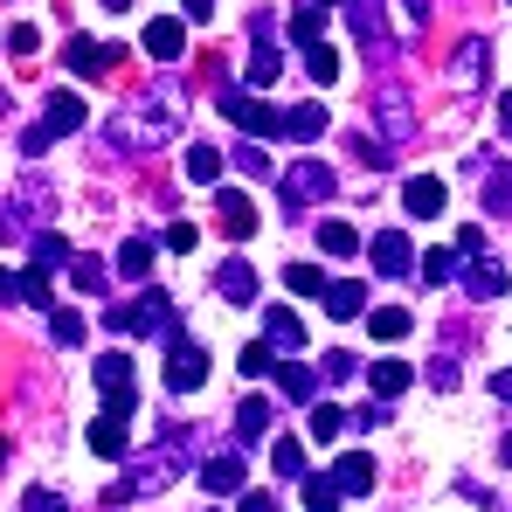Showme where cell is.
Masks as SVG:
<instances>
[{"mask_svg":"<svg viewBox=\"0 0 512 512\" xmlns=\"http://www.w3.org/2000/svg\"><path fill=\"white\" fill-rule=\"evenodd\" d=\"M277 132H284V139H298V146L326 139V104H291V111L277 118Z\"/></svg>","mask_w":512,"mask_h":512,"instance_id":"cell-16","label":"cell"},{"mask_svg":"<svg viewBox=\"0 0 512 512\" xmlns=\"http://www.w3.org/2000/svg\"><path fill=\"white\" fill-rule=\"evenodd\" d=\"M485 70H492V42H485V35H464V42H457V63H450V77H457V84H478Z\"/></svg>","mask_w":512,"mask_h":512,"instance_id":"cell-18","label":"cell"},{"mask_svg":"<svg viewBox=\"0 0 512 512\" xmlns=\"http://www.w3.org/2000/svg\"><path fill=\"white\" fill-rule=\"evenodd\" d=\"M270 374H277V388H284L291 402H319V367H298V360H277Z\"/></svg>","mask_w":512,"mask_h":512,"instance_id":"cell-21","label":"cell"},{"mask_svg":"<svg viewBox=\"0 0 512 512\" xmlns=\"http://www.w3.org/2000/svg\"><path fill=\"white\" fill-rule=\"evenodd\" d=\"M374 319V340H402L409 333V312H395V305H381V312H367Z\"/></svg>","mask_w":512,"mask_h":512,"instance_id":"cell-42","label":"cell"},{"mask_svg":"<svg viewBox=\"0 0 512 512\" xmlns=\"http://www.w3.org/2000/svg\"><path fill=\"white\" fill-rule=\"evenodd\" d=\"M215 291H222L229 305H250V298H256V270H250V256H229V263L215 270Z\"/></svg>","mask_w":512,"mask_h":512,"instance_id":"cell-17","label":"cell"},{"mask_svg":"<svg viewBox=\"0 0 512 512\" xmlns=\"http://www.w3.org/2000/svg\"><path fill=\"white\" fill-rule=\"evenodd\" d=\"M319 298H326V319H360V312H367V291H360L353 277H340V284H326Z\"/></svg>","mask_w":512,"mask_h":512,"instance_id":"cell-24","label":"cell"},{"mask_svg":"<svg viewBox=\"0 0 512 512\" xmlns=\"http://www.w3.org/2000/svg\"><path fill=\"white\" fill-rule=\"evenodd\" d=\"M492 395H499V402H512V367H499V374H492Z\"/></svg>","mask_w":512,"mask_h":512,"instance_id":"cell-54","label":"cell"},{"mask_svg":"<svg viewBox=\"0 0 512 512\" xmlns=\"http://www.w3.org/2000/svg\"><path fill=\"white\" fill-rule=\"evenodd\" d=\"M194 243H201L194 222H173V229H167V250H194Z\"/></svg>","mask_w":512,"mask_h":512,"instance_id":"cell-49","label":"cell"},{"mask_svg":"<svg viewBox=\"0 0 512 512\" xmlns=\"http://www.w3.org/2000/svg\"><path fill=\"white\" fill-rule=\"evenodd\" d=\"M270 464H277V478H305V450H298L291 436H277V443H270Z\"/></svg>","mask_w":512,"mask_h":512,"instance_id":"cell-37","label":"cell"},{"mask_svg":"<svg viewBox=\"0 0 512 512\" xmlns=\"http://www.w3.org/2000/svg\"><path fill=\"white\" fill-rule=\"evenodd\" d=\"M429 381L436 388H457V360H429Z\"/></svg>","mask_w":512,"mask_h":512,"instance_id":"cell-51","label":"cell"},{"mask_svg":"<svg viewBox=\"0 0 512 512\" xmlns=\"http://www.w3.org/2000/svg\"><path fill=\"white\" fill-rule=\"evenodd\" d=\"M63 63H70V70H77V77H104V70H111V63H118V56H111V49H104V42H84V35H77V42H70V49H63Z\"/></svg>","mask_w":512,"mask_h":512,"instance_id":"cell-23","label":"cell"},{"mask_svg":"<svg viewBox=\"0 0 512 512\" xmlns=\"http://www.w3.org/2000/svg\"><path fill=\"white\" fill-rule=\"evenodd\" d=\"M270 423H277V409H270V402H243V409H236V443H263Z\"/></svg>","mask_w":512,"mask_h":512,"instance_id":"cell-26","label":"cell"},{"mask_svg":"<svg viewBox=\"0 0 512 512\" xmlns=\"http://www.w3.org/2000/svg\"><path fill=\"white\" fill-rule=\"evenodd\" d=\"M277 70H284V56H277V42H270V14H256V42H250V84L270 90L277 84Z\"/></svg>","mask_w":512,"mask_h":512,"instance_id":"cell-10","label":"cell"},{"mask_svg":"<svg viewBox=\"0 0 512 512\" xmlns=\"http://www.w3.org/2000/svg\"><path fill=\"white\" fill-rule=\"evenodd\" d=\"M443 201H450V194H443V180H436V173H409V180H402V208H409L416 222L443 215Z\"/></svg>","mask_w":512,"mask_h":512,"instance_id":"cell-9","label":"cell"},{"mask_svg":"<svg viewBox=\"0 0 512 512\" xmlns=\"http://www.w3.org/2000/svg\"><path fill=\"white\" fill-rule=\"evenodd\" d=\"M21 512H63V499H56V492H28V499H21Z\"/></svg>","mask_w":512,"mask_h":512,"instance_id":"cell-50","label":"cell"},{"mask_svg":"<svg viewBox=\"0 0 512 512\" xmlns=\"http://www.w3.org/2000/svg\"><path fill=\"white\" fill-rule=\"evenodd\" d=\"M374 478H381V471H374V450H346L340 464H333V485H340V499H346V492H374Z\"/></svg>","mask_w":512,"mask_h":512,"instance_id":"cell-15","label":"cell"},{"mask_svg":"<svg viewBox=\"0 0 512 512\" xmlns=\"http://www.w3.org/2000/svg\"><path fill=\"white\" fill-rule=\"evenodd\" d=\"M305 429H312L319 443H333V436H340V429H346V416H340V409H333V402H319V409H312V423H305Z\"/></svg>","mask_w":512,"mask_h":512,"instance_id":"cell-43","label":"cell"},{"mask_svg":"<svg viewBox=\"0 0 512 512\" xmlns=\"http://www.w3.org/2000/svg\"><path fill=\"white\" fill-rule=\"evenodd\" d=\"M499 132H506V139H512V90H506V97H499Z\"/></svg>","mask_w":512,"mask_h":512,"instance_id":"cell-56","label":"cell"},{"mask_svg":"<svg viewBox=\"0 0 512 512\" xmlns=\"http://www.w3.org/2000/svg\"><path fill=\"white\" fill-rule=\"evenodd\" d=\"M457 277H464V291H471L478 305L506 291V263H492V256H464V270H457Z\"/></svg>","mask_w":512,"mask_h":512,"instance_id":"cell-11","label":"cell"},{"mask_svg":"<svg viewBox=\"0 0 512 512\" xmlns=\"http://www.w3.org/2000/svg\"><path fill=\"white\" fill-rule=\"evenodd\" d=\"M215 201H222V236H229V243L256 236V201L243 194V187H229V194H215Z\"/></svg>","mask_w":512,"mask_h":512,"instance_id":"cell-13","label":"cell"},{"mask_svg":"<svg viewBox=\"0 0 512 512\" xmlns=\"http://www.w3.org/2000/svg\"><path fill=\"white\" fill-rule=\"evenodd\" d=\"M90 450H97V457H125V416L104 409V416L90 423Z\"/></svg>","mask_w":512,"mask_h":512,"instance_id":"cell-27","label":"cell"},{"mask_svg":"<svg viewBox=\"0 0 512 512\" xmlns=\"http://www.w3.org/2000/svg\"><path fill=\"white\" fill-rule=\"evenodd\" d=\"M97 388H104V409H111V416H132L139 395H132V360H125V353H104V360H97Z\"/></svg>","mask_w":512,"mask_h":512,"instance_id":"cell-7","label":"cell"},{"mask_svg":"<svg viewBox=\"0 0 512 512\" xmlns=\"http://www.w3.org/2000/svg\"><path fill=\"white\" fill-rule=\"evenodd\" d=\"M118 270H125V277H146V270H153V236H132V243L118 250Z\"/></svg>","mask_w":512,"mask_h":512,"instance_id":"cell-34","label":"cell"},{"mask_svg":"<svg viewBox=\"0 0 512 512\" xmlns=\"http://www.w3.org/2000/svg\"><path fill=\"white\" fill-rule=\"evenodd\" d=\"M395 14H402V42L429 28V0H395Z\"/></svg>","mask_w":512,"mask_h":512,"instance_id":"cell-44","label":"cell"},{"mask_svg":"<svg viewBox=\"0 0 512 512\" xmlns=\"http://www.w3.org/2000/svg\"><path fill=\"white\" fill-rule=\"evenodd\" d=\"M305 70H312V84H333V77H340V56H333V42H312V49H305Z\"/></svg>","mask_w":512,"mask_h":512,"instance_id":"cell-35","label":"cell"},{"mask_svg":"<svg viewBox=\"0 0 512 512\" xmlns=\"http://www.w3.org/2000/svg\"><path fill=\"white\" fill-rule=\"evenodd\" d=\"M319 250H326V256H353V250H360L353 222H319Z\"/></svg>","mask_w":512,"mask_h":512,"instance_id":"cell-32","label":"cell"},{"mask_svg":"<svg viewBox=\"0 0 512 512\" xmlns=\"http://www.w3.org/2000/svg\"><path fill=\"white\" fill-rule=\"evenodd\" d=\"M187 90L180 84H153V90H139L111 125H104V139L111 146H125V153H160L167 139H180V125H187Z\"/></svg>","mask_w":512,"mask_h":512,"instance_id":"cell-1","label":"cell"},{"mask_svg":"<svg viewBox=\"0 0 512 512\" xmlns=\"http://www.w3.org/2000/svg\"><path fill=\"white\" fill-rule=\"evenodd\" d=\"M374 270H381V277H409V270H416V250H409V236L381 229V236H374Z\"/></svg>","mask_w":512,"mask_h":512,"instance_id":"cell-14","label":"cell"},{"mask_svg":"<svg viewBox=\"0 0 512 512\" xmlns=\"http://www.w3.org/2000/svg\"><path fill=\"white\" fill-rule=\"evenodd\" d=\"M319 367H326V381H353V374H360V360H353V353H326Z\"/></svg>","mask_w":512,"mask_h":512,"instance_id":"cell-45","label":"cell"},{"mask_svg":"<svg viewBox=\"0 0 512 512\" xmlns=\"http://www.w3.org/2000/svg\"><path fill=\"white\" fill-rule=\"evenodd\" d=\"M409 381H416V367H409V360H381V367H374V402H395Z\"/></svg>","mask_w":512,"mask_h":512,"instance_id":"cell-28","label":"cell"},{"mask_svg":"<svg viewBox=\"0 0 512 512\" xmlns=\"http://www.w3.org/2000/svg\"><path fill=\"white\" fill-rule=\"evenodd\" d=\"M208 381V353L187 340V333H167V388L173 395H194Z\"/></svg>","mask_w":512,"mask_h":512,"instance_id":"cell-6","label":"cell"},{"mask_svg":"<svg viewBox=\"0 0 512 512\" xmlns=\"http://www.w3.org/2000/svg\"><path fill=\"white\" fill-rule=\"evenodd\" d=\"M319 7H346V0H319Z\"/></svg>","mask_w":512,"mask_h":512,"instance_id":"cell-59","label":"cell"},{"mask_svg":"<svg viewBox=\"0 0 512 512\" xmlns=\"http://www.w3.org/2000/svg\"><path fill=\"white\" fill-rule=\"evenodd\" d=\"M236 167L256 180V173H270V160H263V146H236Z\"/></svg>","mask_w":512,"mask_h":512,"instance_id":"cell-48","label":"cell"},{"mask_svg":"<svg viewBox=\"0 0 512 512\" xmlns=\"http://www.w3.org/2000/svg\"><path fill=\"white\" fill-rule=\"evenodd\" d=\"M305 506L312 512H340V485H333V478H305Z\"/></svg>","mask_w":512,"mask_h":512,"instance_id":"cell-40","label":"cell"},{"mask_svg":"<svg viewBox=\"0 0 512 512\" xmlns=\"http://www.w3.org/2000/svg\"><path fill=\"white\" fill-rule=\"evenodd\" d=\"M333 187H340V180H333L326 160H298V167L277 173V194H284L291 208H305V201H333Z\"/></svg>","mask_w":512,"mask_h":512,"instance_id":"cell-5","label":"cell"},{"mask_svg":"<svg viewBox=\"0 0 512 512\" xmlns=\"http://www.w3.org/2000/svg\"><path fill=\"white\" fill-rule=\"evenodd\" d=\"M284 284H291L298 298H319V291H326V277H319V263H284Z\"/></svg>","mask_w":512,"mask_h":512,"instance_id":"cell-36","label":"cell"},{"mask_svg":"<svg viewBox=\"0 0 512 512\" xmlns=\"http://www.w3.org/2000/svg\"><path fill=\"white\" fill-rule=\"evenodd\" d=\"M70 284H77V291H90V298H104V284H111V270H104V263H70Z\"/></svg>","mask_w":512,"mask_h":512,"instance_id":"cell-39","label":"cell"},{"mask_svg":"<svg viewBox=\"0 0 512 512\" xmlns=\"http://www.w3.org/2000/svg\"><path fill=\"white\" fill-rule=\"evenodd\" d=\"M118 333H180V319H173V298L167 291H139L132 305H118V312H104Z\"/></svg>","mask_w":512,"mask_h":512,"instance_id":"cell-4","label":"cell"},{"mask_svg":"<svg viewBox=\"0 0 512 512\" xmlns=\"http://www.w3.org/2000/svg\"><path fill=\"white\" fill-rule=\"evenodd\" d=\"M457 270H464V256H457V250H429L423 263H416V277H423V284H450Z\"/></svg>","mask_w":512,"mask_h":512,"instance_id":"cell-31","label":"cell"},{"mask_svg":"<svg viewBox=\"0 0 512 512\" xmlns=\"http://www.w3.org/2000/svg\"><path fill=\"white\" fill-rule=\"evenodd\" d=\"M35 215H49V194H35V187H21L7 208H0V236H21Z\"/></svg>","mask_w":512,"mask_h":512,"instance_id":"cell-19","label":"cell"},{"mask_svg":"<svg viewBox=\"0 0 512 512\" xmlns=\"http://www.w3.org/2000/svg\"><path fill=\"white\" fill-rule=\"evenodd\" d=\"M56 319H49V340L56 346H84V312H63V305H49Z\"/></svg>","mask_w":512,"mask_h":512,"instance_id":"cell-33","label":"cell"},{"mask_svg":"<svg viewBox=\"0 0 512 512\" xmlns=\"http://www.w3.org/2000/svg\"><path fill=\"white\" fill-rule=\"evenodd\" d=\"M201 485H208V492H222V499H229V492H243V485H250V478H243V457H208V464H201Z\"/></svg>","mask_w":512,"mask_h":512,"instance_id":"cell-25","label":"cell"},{"mask_svg":"<svg viewBox=\"0 0 512 512\" xmlns=\"http://www.w3.org/2000/svg\"><path fill=\"white\" fill-rule=\"evenodd\" d=\"M270 367H277V353H270L263 340H256V346H243V374H270Z\"/></svg>","mask_w":512,"mask_h":512,"instance_id":"cell-46","label":"cell"},{"mask_svg":"<svg viewBox=\"0 0 512 512\" xmlns=\"http://www.w3.org/2000/svg\"><path fill=\"white\" fill-rule=\"evenodd\" d=\"M84 97H77V90H56V97H49V111H42V118H35V125H28V132H21V153H28V160H35V153H49V146H56V139H70V132H84Z\"/></svg>","mask_w":512,"mask_h":512,"instance_id":"cell-2","label":"cell"},{"mask_svg":"<svg viewBox=\"0 0 512 512\" xmlns=\"http://www.w3.org/2000/svg\"><path fill=\"white\" fill-rule=\"evenodd\" d=\"M222 173V153L215 146H187V180H215Z\"/></svg>","mask_w":512,"mask_h":512,"instance_id":"cell-41","label":"cell"},{"mask_svg":"<svg viewBox=\"0 0 512 512\" xmlns=\"http://www.w3.org/2000/svg\"><path fill=\"white\" fill-rule=\"evenodd\" d=\"M14 298H21V277H14V270H0V305H14Z\"/></svg>","mask_w":512,"mask_h":512,"instance_id":"cell-52","label":"cell"},{"mask_svg":"<svg viewBox=\"0 0 512 512\" xmlns=\"http://www.w3.org/2000/svg\"><path fill=\"white\" fill-rule=\"evenodd\" d=\"M139 49L146 56H160V63H173V56H187V21H173V14H160L146 35H139Z\"/></svg>","mask_w":512,"mask_h":512,"instance_id":"cell-12","label":"cell"},{"mask_svg":"<svg viewBox=\"0 0 512 512\" xmlns=\"http://www.w3.org/2000/svg\"><path fill=\"white\" fill-rule=\"evenodd\" d=\"M28 263H42V270L56 277V270L70 263V243H63V236H35V256H28Z\"/></svg>","mask_w":512,"mask_h":512,"instance_id":"cell-38","label":"cell"},{"mask_svg":"<svg viewBox=\"0 0 512 512\" xmlns=\"http://www.w3.org/2000/svg\"><path fill=\"white\" fill-rule=\"evenodd\" d=\"M291 35H298L305 49H312V42H326V7H319V0H305V7L291 14Z\"/></svg>","mask_w":512,"mask_h":512,"instance_id":"cell-30","label":"cell"},{"mask_svg":"<svg viewBox=\"0 0 512 512\" xmlns=\"http://www.w3.org/2000/svg\"><path fill=\"white\" fill-rule=\"evenodd\" d=\"M478 187H485V208H492V215H512V167L506 160L478 167Z\"/></svg>","mask_w":512,"mask_h":512,"instance_id":"cell-22","label":"cell"},{"mask_svg":"<svg viewBox=\"0 0 512 512\" xmlns=\"http://www.w3.org/2000/svg\"><path fill=\"white\" fill-rule=\"evenodd\" d=\"M7 49H14V56H35V28L14 21V28H7Z\"/></svg>","mask_w":512,"mask_h":512,"instance_id":"cell-47","label":"cell"},{"mask_svg":"<svg viewBox=\"0 0 512 512\" xmlns=\"http://www.w3.org/2000/svg\"><path fill=\"white\" fill-rule=\"evenodd\" d=\"M222 118H236L250 139H277V111H270V104H256L250 90H222Z\"/></svg>","mask_w":512,"mask_h":512,"instance_id":"cell-8","label":"cell"},{"mask_svg":"<svg viewBox=\"0 0 512 512\" xmlns=\"http://www.w3.org/2000/svg\"><path fill=\"white\" fill-rule=\"evenodd\" d=\"M215 14V0H187V21H208Z\"/></svg>","mask_w":512,"mask_h":512,"instance_id":"cell-55","label":"cell"},{"mask_svg":"<svg viewBox=\"0 0 512 512\" xmlns=\"http://www.w3.org/2000/svg\"><path fill=\"white\" fill-rule=\"evenodd\" d=\"M374 139H381L388 153L416 146V104H409V90H402V84H381V90H374Z\"/></svg>","mask_w":512,"mask_h":512,"instance_id":"cell-3","label":"cell"},{"mask_svg":"<svg viewBox=\"0 0 512 512\" xmlns=\"http://www.w3.org/2000/svg\"><path fill=\"white\" fill-rule=\"evenodd\" d=\"M21 305H35V312H49V305H56V284H49V270H42V263H28V270H21Z\"/></svg>","mask_w":512,"mask_h":512,"instance_id":"cell-29","label":"cell"},{"mask_svg":"<svg viewBox=\"0 0 512 512\" xmlns=\"http://www.w3.org/2000/svg\"><path fill=\"white\" fill-rule=\"evenodd\" d=\"M97 7H104V14H125V7H132V0H97Z\"/></svg>","mask_w":512,"mask_h":512,"instance_id":"cell-57","label":"cell"},{"mask_svg":"<svg viewBox=\"0 0 512 512\" xmlns=\"http://www.w3.org/2000/svg\"><path fill=\"white\" fill-rule=\"evenodd\" d=\"M499 457H506V464H512V429H506V443H499Z\"/></svg>","mask_w":512,"mask_h":512,"instance_id":"cell-58","label":"cell"},{"mask_svg":"<svg viewBox=\"0 0 512 512\" xmlns=\"http://www.w3.org/2000/svg\"><path fill=\"white\" fill-rule=\"evenodd\" d=\"M243 512H277V499L270 492H243Z\"/></svg>","mask_w":512,"mask_h":512,"instance_id":"cell-53","label":"cell"},{"mask_svg":"<svg viewBox=\"0 0 512 512\" xmlns=\"http://www.w3.org/2000/svg\"><path fill=\"white\" fill-rule=\"evenodd\" d=\"M263 346H270V353H298V346H305V319H298V312H270V319H263Z\"/></svg>","mask_w":512,"mask_h":512,"instance_id":"cell-20","label":"cell"}]
</instances>
